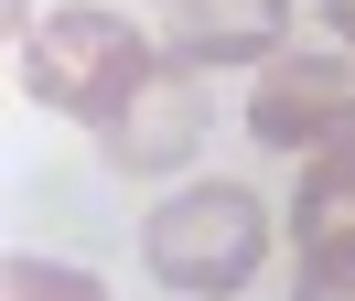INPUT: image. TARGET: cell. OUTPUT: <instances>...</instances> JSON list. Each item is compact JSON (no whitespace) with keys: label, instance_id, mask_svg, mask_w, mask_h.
<instances>
[{"label":"cell","instance_id":"obj_6","mask_svg":"<svg viewBox=\"0 0 355 301\" xmlns=\"http://www.w3.org/2000/svg\"><path fill=\"white\" fill-rule=\"evenodd\" d=\"M291 237H302V258H312V248H345V237H355V108L334 119V140L312 150L302 194H291Z\"/></svg>","mask_w":355,"mask_h":301},{"label":"cell","instance_id":"obj_8","mask_svg":"<svg viewBox=\"0 0 355 301\" xmlns=\"http://www.w3.org/2000/svg\"><path fill=\"white\" fill-rule=\"evenodd\" d=\"M291 301H355V237L345 248H312L302 280H291Z\"/></svg>","mask_w":355,"mask_h":301},{"label":"cell","instance_id":"obj_9","mask_svg":"<svg viewBox=\"0 0 355 301\" xmlns=\"http://www.w3.org/2000/svg\"><path fill=\"white\" fill-rule=\"evenodd\" d=\"M323 22H334V33H355V0H323Z\"/></svg>","mask_w":355,"mask_h":301},{"label":"cell","instance_id":"obj_2","mask_svg":"<svg viewBox=\"0 0 355 301\" xmlns=\"http://www.w3.org/2000/svg\"><path fill=\"white\" fill-rule=\"evenodd\" d=\"M140 258H151L162 291L226 301V291H248L259 258H269V205H259L248 183H183L173 205L140 226Z\"/></svg>","mask_w":355,"mask_h":301},{"label":"cell","instance_id":"obj_4","mask_svg":"<svg viewBox=\"0 0 355 301\" xmlns=\"http://www.w3.org/2000/svg\"><path fill=\"white\" fill-rule=\"evenodd\" d=\"M194 140H205V64H183V54H162V76L97 129V150H108L119 172H173Z\"/></svg>","mask_w":355,"mask_h":301},{"label":"cell","instance_id":"obj_7","mask_svg":"<svg viewBox=\"0 0 355 301\" xmlns=\"http://www.w3.org/2000/svg\"><path fill=\"white\" fill-rule=\"evenodd\" d=\"M0 301H119L97 269H65V258H11L0 269Z\"/></svg>","mask_w":355,"mask_h":301},{"label":"cell","instance_id":"obj_3","mask_svg":"<svg viewBox=\"0 0 355 301\" xmlns=\"http://www.w3.org/2000/svg\"><path fill=\"white\" fill-rule=\"evenodd\" d=\"M345 108H355V54L345 43H280L259 64V86H248V129L269 150H323Z\"/></svg>","mask_w":355,"mask_h":301},{"label":"cell","instance_id":"obj_5","mask_svg":"<svg viewBox=\"0 0 355 301\" xmlns=\"http://www.w3.org/2000/svg\"><path fill=\"white\" fill-rule=\"evenodd\" d=\"M291 43V0H162V54L183 64H237V54H280Z\"/></svg>","mask_w":355,"mask_h":301},{"label":"cell","instance_id":"obj_10","mask_svg":"<svg viewBox=\"0 0 355 301\" xmlns=\"http://www.w3.org/2000/svg\"><path fill=\"white\" fill-rule=\"evenodd\" d=\"M345 54H355V33H345Z\"/></svg>","mask_w":355,"mask_h":301},{"label":"cell","instance_id":"obj_1","mask_svg":"<svg viewBox=\"0 0 355 301\" xmlns=\"http://www.w3.org/2000/svg\"><path fill=\"white\" fill-rule=\"evenodd\" d=\"M151 76H162V43L140 22L97 11V0H65V11L22 22V86L44 108H65V119H87V129H108Z\"/></svg>","mask_w":355,"mask_h":301}]
</instances>
